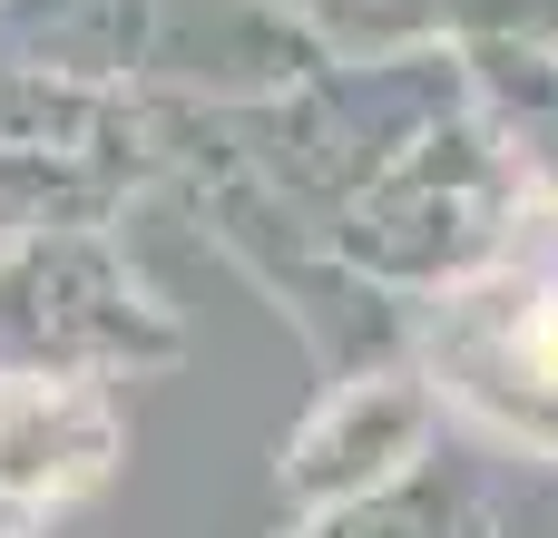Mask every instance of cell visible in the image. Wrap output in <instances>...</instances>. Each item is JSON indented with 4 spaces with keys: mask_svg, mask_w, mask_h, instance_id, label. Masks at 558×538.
<instances>
[{
    "mask_svg": "<svg viewBox=\"0 0 558 538\" xmlns=\"http://www.w3.org/2000/svg\"><path fill=\"white\" fill-rule=\"evenodd\" d=\"M461 69H471V98H481L490 137L530 176V196L558 206V0H539L520 29L461 39Z\"/></svg>",
    "mask_w": 558,
    "mask_h": 538,
    "instance_id": "10",
    "label": "cell"
},
{
    "mask_svg": "<svg viewBox=\"0 0 558 538\" xmlns=\"http://www.w3.org/2000/svg\"><path fill=\"white\" fill-rule=\"evenodd\" d=\"M186 363V314L118 225L0 235V382H157Z\"/></svg>",
    "mask_w": 558,
    "mask_h": 538,
    "instance_id": "2",
    "label": "cell"
},
{
    "mask_svg": "<svg viewBox=\"0 0 558 538\" xmlns=\"http://www.w3.org/2000/svg\"><path fill=\"white\" fill-rule=\"evenodd\" d=\"M157 196V98L78 78H0V235L118 225Z\"/></svg>",
    "mask_w": 558,
    "mask_h": 538,
    "instance_id": "5",
    "label": "cell"
},
{
    "mask_svg": "<svg viewBox=\"0 0 558 538\" xmlns=\"http://www.w3.org/2000/svg\"><path fill=\"white\" fill-rule=\"evenodd\" d=\"M432 441H441V402H432L422 363L343 372V382H324V392L304 402V421L275 441V500H284V519L373 500V490L432 470Z\"/></svg>",
    "mask_w": 558,
    "mask_h": 538,
    "instance_id": "6",
    "label": "cell"
},
{
    "mask_svg": "<svg viewBox=\"0 0 558 538\" xmlns=\"http://www.w3.org/2000/svg\"><path fill=\"white\" fill-rule=\"evenodd\" d=\"M520 216H530V176L510 167V147L490 137V118H481V98H471V108H451L422 147H402L324 235H333V255H343L373 294H392V304L412 314V304H441L451 284H471V274L510 245Z\"/></svg>",
    "mask_w": 558,
    "mask_h": 538,
    "instance_id": "4",
    "label": "cell"
},
{
    "mask_svg": "<svg viewBox=\"0 0 558 538\" xmlns=\"http://www.w3.org/2000/svg\"><path fill=\"white\" fill-rule=\"evenodd\" d=\"M128 461L118 392L98 382H0V538H39L88 510Z\"/></svg>",
    "mask_w": 558,
    "mask_h": 538,
    "instance_id": "7",
    "label": "cell"
},
{
    "mask_svg": "<svg viewBox=\"0 0 558 538\" xmlns=\"http://www.w3.org/2000/svg\"><path fill=\"white\" fill-rule=\"evenodd\" d=\"M157 98V196H177L186 216H196V235L275 304V323L314 353V372L324 382H343V372H373V363H412V314L392 304V294H373L343 255H333V235L304 216V206H284L245 157H226L167 88H147Z\"/></svg>",
    "mask_w": 558,
    "mask_h": 538,
    "instance_id": "1",
    "label": "cell"
},
{
    "mask_svg": "<svg viewBox=\"0 0 558 538\" xmlns=\"http://www.w3.org/2000/svg\"><path fill=\"white\" fill-rule=\"evenodd\" d=\"M412 363L441 412L481 421L520 461L558 470V206L530 196L510 245L451 284L441 304H412Z\"/></svg>",
    "mask_w": 558,
    "mask_h": 538,
    "instance_id": "3",
    "label": "cell"
},
{
    "mask_svg": "<svg viewBox=\"0 0 558 538\" xmlns=\"http://www.w3.org/2000/svg\"><path fill=\"white\" fill-rule=\"evenodd\" d=\"M167 0H0V78L157 88Z\"/></svg>",
    "mask_w": 558,
    "mask_h": 538,
    "instance_id": "8",
    "label": "cell"
},
{
    "mask_svg": "<svg viewBox=\"0 0 558 538\" xmlns=\"http://www.w3.org/2000/svg\"><path fill=\"white\" fill-rule=\"evenodd\" d=\"M275 538H500V510L471 470H412L373 500H343V510H314V519H284Z\"/></svg>",
    "mask_w": 558,
    "mask_h": 538,
    "instance_id": "11",
    "label": "cell"
},
{
    "mask_svg": "<svg viewBox=\"0 0 558 538\" xmlns=\"http://www.w3.org/2000/svg\"><path fill=\"white\" fill-rule=\"evenodd\" d=\"M265 10L294 59H412V49H461L481 29H520L539 0H245Z\"/></svg>",
    "mask_w": 558,
    "mask_h": 538,
    "instance_id": "9",
    "label": "cell"
}]
</instances>
